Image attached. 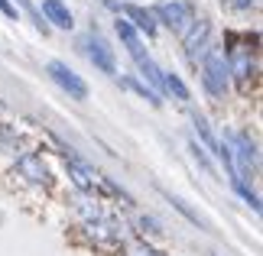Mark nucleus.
<instances>
[{"instance_id":"f257e3e1","label":"nucleus","mask_w":263,"mask_h":256,"mask_svg":"<svg viewBox=\"0 0 263 256\" xmlns=\"http://www.w3.org/2000/svg\"><path fill=\"white\" fill-rule=\"evenodd\" d=\"M0 179H16V185L20 188H26V191H36V194H55L59 188V179H55V172L52 166L43 159V152L39 149H26L23 156H16L13 162H10V169L4 172ZM13 185V188H16Z\"/></svg>"},{"instance_id":"f03ea898","label":"nucleus","mask_w":263,"mask_h":256,"mask_svg":"<svg viewBox=\"0 0 263 256\" xmlns=\"http://www.w3.org/2000/svg\"><path fill=\"white\" fill-rule=\"evenodd\" d=\"M201 81H205V91L215 101H221V97L228 94L231 75H228V55H224V49L211 46L208 52L201 55Z\"/></svg>"},{"instance_id":"7ed1b4c3","label":"nucleus","mask_w":263,"mask_h":256,"mask_svg":"<svg viewBox=\"0 0 263 256\" xmlns=\"http://www.w3.org/2000/svg\"><path fill=\"white\" fill-rule=\"evenodd\" d=\"M156 16L163 19L176 36H185L192 29V23H195V7H192L189 0H166V4H159Z\"/></svg>"},{"instance_id":"20e7f679","label":"nucleus","mask_w":263,"mask_h":256,"mask_svg":"<svg viewBox=\"0 0 263 256\" xmlns=\"http://www.w3.org/2000/svg\"><path fill=\"white\" fill-rule=\"evenodd\" d=\"M224 55H228V75L237 81L240 91H247L250 81H257V58L247 49H231Z\"/></svg>"},{"instance_id":"39448f33","label":"nucleus","mask_w":263,"mask_h":256,"mask_svg":"<svg viewBox=\"0 0 263 256\" xmlns=\"http://www.w3.org/2000/svg\"><path fill=\"white\" fill-rule=\"evenodd\" d=\"M65 162H68V179H72L75 191H91L95 194V188H101V175L95 172V166H88L85 159H78L72 149H65Z\"/></svg>"},{"instance_id":"423d86ee","label":"nucleus","mask_w":263,"mask_h":256,"mask_svg":"<svg viewBox=\"0 0 263 256\" xmlns=\"http://www.w3.org/2000/svg\"><path fill=\"white\" fill-rule=\"evenodd\" d=\"M46 71L52 75V81L62 91H68V97H75V101H88V85H85V78L82 75H75L72 68H68L65 62H49Z\"/></svg>"},{"instance_id":"0eeeda50","label":"nucleus","mask_w":263,"mask_h":256,"mask_svg":"<svg viewBox=\"0 0 263 256\" xmlns=\"http://www.w3.org/2000/svg\"><path fill=\"white\" fill-rule=\"evenodd\" d=\"M182 46H185V55H189V62L192 65H198L201 62V55L211 49V26L205 23V19H195L192 23V29L185 36H182Z\"/></svg>"},{"instance_id":"6e6552de","label":"nucleus","mask_w":263,"mask_h":256,"mask_svg":"<svg viewBox=\"0 0 263 256\" xmlns=\"http://www.w3.org/2000/svg\"><path fill=\"white\" fill-rule=\"evenodd\" d=\"M85 46H88V58L95 62V68H101L104 75H114L117 65H114V49L107 46V39L98 36V33H88L85 36Z\"/></svg>"},{"instance_id":"1a4fd4ad","label":"nucleus","mask_w":263,"mask_h":256,"mask_svg":"<svg viewBox=\"0 0 263 256\" xmlns=\"http://www.w3.org/2000/svg\"><path fill=\"white\" fill-rule=\"evenodd\" d=\"M117 36L124 39V46H127V52H130V58H134L137 65H143V62H149V52L143 49V39H140V33L134 26L127 23V19H120L117 23Z\"/></svg>"},{"instance_id":"9d476101","label":"nucleus","mask_w":263,"mask_h":256,"mask_svg":"<svg viewBox=\"0 0 263 256\" xmlns=\"http://www.w3.org/2000/svg\"><path fill=\"white\" fill-rule=\"evenodd\" d=\"M43 16L49 19L52 26H59V29H72V10H68L62 0H43Z\"/></svg>"},{"instance_id":"9b49d317","label":"nucleus","mask_w":263,"mask_h":256,"mask_svg":"<svg viewBox=\"0 0 263 256\" xmlns=\"http://www.w3.org/2000/svg\"><path fill=\"white\" fill-rule=\"evenodd\" d=\"M124 13H127V23L134 26V29H143L146 36H153L156 33V23H153V13H146L143 7H124Z\"/></svg>"},{"instance_id":"f8f14e48","label":"nucleus","mask_w":263,"mask_h":256,"mask_svg":"<svg viewBox=\"0 0 263 256\" xmlns=\"http://www.w3.org/2000/svg\"><path fill=\"white\" fill-rule=\"evenodd\" d=\"M163 88H166L176 101H189V88H185V81H182L176 71H163Z\"/></svg>"},{"instance_id":"ddd939ff","label":"nucleus","mask_w":263,"mask_h":256,"mask_svg":"<svg viewBox=\"0 0 263 256\" xmlns=\"http://www.w3.org/2000/svg\"><path fill=\"white\" fill-rule=\"evenodd\" d=\"M192 120H195V130L201 133V140H205V143H208L211 149H221V146H218V140H215V133H211V127H208V120L201 117V114H195Z\"/></svg>"},{"instance_id":"4468645a","label":"nucleus","mask_w":263,"mask_h":256,"mask_svg":"<svg viewBox=\"0 0 263 256\" xmlns=\"http://www.w3.org/2000/svg\"><path fill=\"white\" fill-rule=\"evenodd\" d=\"M221 7L224 10H250V7H257V0H221Z\"/></svg>"},{"instance_id":"2eb2a0df","label":"nucleus","mask_w":263,"mask_h":256,"mask_svg":"<svg viewBox=\"0 0 263 256\" xmlns=\"http://www.w3.org/2000/svg\"><path fill=\"white\" fill-rule=\"evenodd\" d=\"M130 256H156V250L153 247H146V243H130V250H127Z\"/></svg>"},{"instance_id":"dca6fc26","label":"nucleus","mask_w":263,"mask_h":256,"mask_svg":"<svg viewBox=\"0 0 263 256\" xmlns=\"http://www.w3.org/2000/svg\"><path fill=\"white\" fill-rule=\"evenodd\" d=\"M0 10H4V13H7L10 19H16V7L10 4V0H0Z\"/></svg>"},{"instance_id":"f3484780","label":"nucleus","mask_w":263,"mask_h":256,"mask_svg":"<svg viewBox=\"0 0 263 256\" xmlns=\"http://www.w3.org/2000/svg\"><path fill=\"white\" fill-rule=\"evenodd\" d=\"M20 4H23V7H29V4H26V0H20Z\"/></svg>"},{"instance_id":"a211bd4d","label":"nucleus","mask_w":263,"mask_h":256,"mask_svg":"<svg viewBox=\"0 0 263 256\" xmlns=\"http://www.w3.org/2000/svg\"><path fill=\"white\" fill-rule=\"evenodd\" d=\"M156 256H163V253H156Z\"/></svg>"}]
</instances>
